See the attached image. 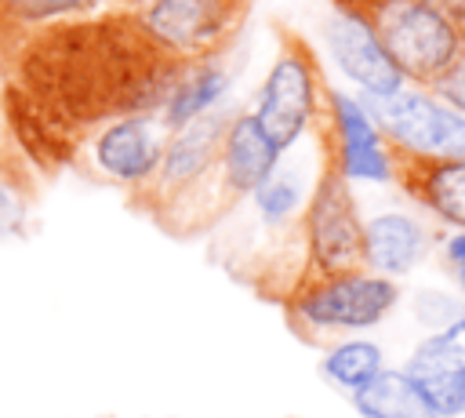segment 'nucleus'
<instances>
[{"instance_id": "nucleus-1", "label": "nucleus", "mask_w": 465, "mask_h": 418, "mask_svg": "<svg viewBox=\"0 0 465 418\" xmlns=\"http://www.w3.org/2000/svg\"><path fill=\"white\" fill-rule=\"evenodd\" d=\"M193 65L163 51L131 4L51 18L0 65L11 142L40 171L65 167L102 124L160 113Z\"/></svg>"}, {"instance_id": "nucleus-2", "label": "nucleus", "mask_w": 465, "mask_h": 418, "mask_svg": "<svg viewBox=\"0 0 465 418\" xmlns=\"http://www.w3.org/2000/svg\"><path fill=\"white\" fill-rule=\"evenodd\" d=\"M320 142V138H316ZM320 167L316 182L309 189V200L302 207V280H323L338 273H356L367 269L363 262V214L352 196L349 178L334 164L331 149L320 142Z\"/></svg>"}, {"instance_id": "nucleus-3", "label": "nucleus", "mask_w": 465, "mask_h": 418, "mask_svg": "<svg viewBox=\"0 0 465 418\" xmlns=\"http://www.w3.org/2000/svg\"><path fill=\"white\" fill-rule=\"evenodd\" d=\"M276 58L258 87V102L251 113L276 153H287L320 120L331 84L323 80L316 51L294 29L276 25Z\"/></svg>"}, {"instance_id": "nucleus-4", "label": "nucleus", "mask_w": 465, "mask_h": 418, "mask_svg": "<svg viewBox=\"0 0 465 418\" xmlns=\"http://www.w3.org/2000/svg\"><path fill=\"white\" fill-rule=\"evenodd\" d=\"M396 305H400V284L392 276H381L371 269L305 280L283 298L287 320L294 323V331L302 338H331V334L367 331V327L381 323Z\"/></svg>"}, {"instance_id": "nucleus-5", "label": "nucleus", "mask_w": 465, "mask_h": 418, "mask_svg": "<svg viewBox=\"0 0 465 418\" xmlns=\"http://www.w3.org/2000/svg\"><path fill=\"white\" fill-rule=\"evenodd\" d=\"M363 18L400 76L418 84L421 91L432 87V80L454 62L465 44L461 33L429 0H378L363 11Z\"/></svg>"}, {"instance_id": "nucleus-6", "label": "nucleus", "mask_w": 465, "mask_h": 418, "mask_svg": "<svg viewBox=\"0 0 465 418\" xmlns=\"http://www.w3.org/2000/svg\"><path fill=\"white\" fill-rule=\"evenodd\" d=\"M145 33L182 62L222 58L247 22L251 0H134Z\"/></svg>"}, {"instance_id": "nucleus-7", "label": "nucleus", "mask_w": 465, "mask_h": 418, "mask_svg": "<svg viewBox=\"0 0 465 418\" xmlns=\"http://www.w3.org/2000/svg\"><path fill=\"white\" fill-rule=\"evenodd\" d=\"M385 142L429 156V160H465V116L429 91H396L389 98L363 102Z\"/></svg>"}, {"instance_id": "nucleus-8", "label": "nucleus", "mask_w": 465, "mask_h": 418, "mask_svg": "<svg viewBox=\"0 0 465 418\" xmlns=\"http://www.w3.org/2000/svg\"><path fill=\"white\" fill-rule=\"evenodd\" d=\"M167 138H171V127L160 113H134V116H120V120H109L98 131H91L84 138L80 153L87 156V164L94 167L98 178H105L113 185L138 189L156 174Z\"/></svg>"}, {"instance_id": "nucleus-9", "label": "nucleus", "mask_w": 465, "mask_h": 418, "mask_svg": "<svg viewBox=\"0 0 465 418\" xmlns=\"http://www.w3.org/2000/svg\"><path fill=\"white\" fill-rule=\"evenodd\" d=\"M312 131L331 149L334 164L341 167V174L349 182L352 178H363V182H392L385 134L374 124V116L367 113V105L356 102L352 95L327 87V105H323L320 120L312 124Z\"/></svg>"}, {"instance_id": "nucleus-10", "label": "nucleus", "mask_w": 465, "mask_h": 418, "mask_svg": "<svg viewBox=\"0 0 465 418\" xmlns=\"http://www.w3.org/2000/svg\"><path fill=\"white\" fill-rule=\"evenodd\" d=\"M403 371L440 418L465 414V313L418 342Z\"/></svg>"}, {"instance_id": "nucleus-11", "label": "nucleus", "mask_w": 465, "mask_h": 418, "mask_svg": "<svg viewBox=\"0 0 465 418\" xmlns=\"http://www.w3.org/2000/svg\"><path fill=\"white\" fill-rule=\"evenodd\" d=\"M327 44H331V55H334L338 69L367 98H389L403 87L400 69L392 65V58L378 44V36H374V29L367 25L363 15L334 7L331 18H327Z\"/></svg>"}, {"instance_id": "nucleus-12", "label": "nucleus", "mask_w": 465, "mask_h": 418, "mask_svg": "<svg viewBox=\"0 0 465 418\" xmlns=\"http://www.w3.org/2000/svg\"><path fill=\"white\" fill-rule=\"evenodd\" d=\"M389 145V171L392 182L440 222L465 229V160H429L407 153L392 142Z\"/></svg>"}, {"instance_id": "nucleus-13", "label": "nucleus", "mask_w": 465, "mask_h": 418, "mask_svg": "<svg viewBox=\"0 0 465 418\" xmlns=\"http://www.w3.org/2000/svg\"><path fill=\"white\" fill-rule=\"evenodd\" d=\"M283 153H276V145L262 134L254 113H232L222 134V153H218V174L225 193L240 204L247 200L276 167Z\"/></svg>"}, {"instance_id": "nucleus-14", "label": "nucleus", "mask_w": 465, "mask_h": 418, "mask_svg": "<svg viewBox=\"0 0 465 418\" xmlns=\"http://www.w3.org/2000/svg\"><path fill=\"white\" fill-rule=\"evenodd\" d=\"M429 254V233L403 211H381L363 222V262L381 276H407Z\"/></svg>"}, {"instance_id": "nucleus-15", "label": "nucleus", "mask_w": 465, "mask_h": 418, "mask_svg": "<svg viewBox=\"0 0 465 418\" xmlns=\"http://www.w3.org/2000/svg\"><path fill=\"white\" fill-rule=\"evenodd\" d=\"M352 407L363 418H440L411 374L396 367H381L367 385H360L352 393Z\"/></svg>"}, {"instance_id": "nucleus-16", "label": "nucleus", "mask_w": 465, "mask_h": 418, "mask_svg": "<svg viewBox=\"0 0 465 418\" xmlns=\"http://www.w3.org/2000/svg\"><path fill=\"white\" fill-rule=\"evenodd\" d=\"M305 174H302V160H291L287 153L276 160V167L269 171V178L251 193L254 214L265 229H291L294 222H302V207L309 200Z\"/></svg>"}, {"instance_id": "nucleus-17", "label": "nucleus", "mask_w": 465, "mask_h": 418, "mask_svg": "<svg viewBox=\"0 0 465 418\" xmlns=\"http://www.w3.org/2000/svg\"><path fill=\"white\" fill-rule=\"evenodd\" d=\"M36 200V178L25 153L11 142L0 145V240H11L29 222Z\"/></svg>"}, {"instance_id": "nucleus-18", "label": "nucleus", "mask_w": 465, "mask_h": 418, "mask_svg": "<svg viewBox=\"0 0 465 418\" xmlns=\"http://www.w3.org/2000/svg\"><path fill=\"white\" fill-rule=\"evenodd\" d=\"M225 87H229V73L222 69L218 58H214V62H196V65L185 73V80L178 84V91L171 95V102L160 109V116H163L167 127L174 131V127L189 124L193 116L214 109V102L225 95Z\"/></svg>"}, {"instance_id": "nucleus-19", "label": "nucleus", "mask_w": 465, "mask_h": 418, "mask_svg": "<svg viewBox=\"0 0 465 418\" xmlns=\"http://www.w3.org/2000/svg\"><path fill=\"white\" fill-rule=\"evenodd\" d=\"M381 367H385V353H381L378 342H367V338H345V342L331 345V349L323 353V360H320L323 378H327L331 385L345 389L349 396H352L360 385H367Z\"/></svg>"}, {"instance_id": "nucleus-20", "label": "nucleus", "mask_w": 465, "mask_h": 418, "mask_svg": "<svg viewBox=\"0 0 465 418\" xmlns=\"http://www.w3.org/2000/svg\"><path fill=\"white\" fill-rule=\"evenodd\" d=\"M94 4L102 0H0V65L29 29L51 18H62V15L87 11Z\"/></svg>"}, {"instance_id": "nucleus-21", "label": "nucleus", "mask_w": 465, "mask_h": 418, "mask_svg": "<svg viewBox=\"0 0 465 418\" xmlns=\"http://www.w3.org/2000/svg\"><path fill=\"white\" fill-rule=\"evenodd\" d=\"M432 98H440L443 105H450V109H458L461 116H465V44H461V51L454 55V62L432 80V87H425Z\"/></svg>"}, {"instance_id": "nucleus-22", "label": "nucleus", "mask_w": 465, "mask_h": 418, "mask_svg": "<svg viewBox=\"0 0 465 418\" xmlns=\"http://www.w3.org/2000/svg\"><path fill=\"white\" fill-rule=\"evenodd\" d=\"M414 309H418L414 316H418V320H425L432 331L447 327L450 320H458V316L465 313L450 294H440V291H421V294L414 298Z\"/></svg>"}, {"instance_id": "nucleus-23", "label": "nucleus", "mask_w": 465, "mask_h": 418, "mask_svg": "<svg viewBox=\"0 0 465 418\" xmlns=\"http://www.w3.org/2000/svg\"><path fill=\"white\" fill-rule=\"evenodd\" d=\"M440 258H443V269L450 273L454 287L465 294V229H454V233L443 240Z\"/></svg>"}, {"instance_id": "nucleus-24", "label": "nucleus", "mask_w": 465, "mask_h": 418, "mask_svg": "<svg viewBox=\"0 0 465 418\" xmlns=\"http://www.w3.org/2000/svg\"><path fill=\"white\" fill-rule=\"evenodd\" d=\"M458 33H461V40H465V0H429Z\"/></svg>"}, {"instance_id": "nucleus-25", "label": "nucleus", "mask_w": 465, "mask_h": 418, "mask_svg": "<svg viewBox=\"0 0 465 418\" xmlns=\"http://www.w3.org/2000/svg\"><path fill=\"white\" fill-rule=\"evenodd\" d=\"M334 7H341V11H356V15H363L367 7H374L378 0H331Z\"/></svg>"}, {"instance_id": "nucleus-26", "label": "nucleus", "mask_w": 465, "mask_h": 418, "mask_svg": "<svg viewBox=\"0 0 465 418\" xmlns=\"http://www.w3.org/2000/svg\"><path fill=\"white\" fill-rule=\"evenodd\" d=\"M113 4H134V0H113Z\"/></svg>"}]
</instances>
